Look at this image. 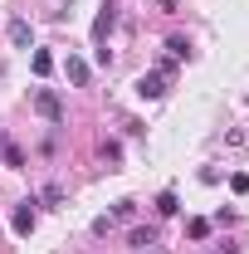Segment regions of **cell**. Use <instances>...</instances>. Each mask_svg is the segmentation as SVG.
Instances as JSON below:
<instances>
[{"label":"cell","instance_id":"cell-8","mask_svg":"<svg viewBox=\"0 0 249 254\" xmlns=\"http://www.w3.org/2000/svg\"><path fill=\"white\" fill-rule=\"evenodd\" d=\"M156 210H161V215H176V210H181V205H176V190H161V195H156Z\"/></svg>","mask_w":249,"mask_h":254},{"label":"cell","instance_id":"cell-1","mask_svg":"<svg viewBox=\"0 0 249 254\" xmlns=\"http://www.w3.org/2000/svg\"><path fill=\"white\" fill-rule=\"evenodd\" d=\"M113 25H118V5L108 0V5L98 10V20H93V44H98V49L108 44V34H113Z\"/></svg>","mask_w":249,"mask_h":254},{"label":"cell","instance_id":"cell-13","mask_svg":"<svg viewBox=\"0 0 249 254\" xmlns=\"http://www.w3.org/2000/svg\"><path fill=\"white\" fill-rule=\"evenodd\" d=\"M44 200L49 205H63V186H44Z\"/></svg>","mask_w":249,"mask_h":254},{"label":"cell","instance_id":"cell-12","mask_svg":"<svg viewBox=\"0 0 249 254\" xmlns=\"http://www.w3.org/2000/svg\"><path fill=\"white\" fill-rule=\"evenodd\" d=\"M186 230H190V240H205V235H210V220H190Z\"/></svg>","mask_w":249,"mask_h":254},{"label":"cell","instance_id":"cell-2","mask_svg":"<svg viewBox=\"0 0 249 254\" xmlns=\"http://www.w3.org/2000/svg\"><path fill=\"white\" fill-rule=\"evenodd\" d=\"M34 108H39V113H44V118H49L54 127L63 123V103H59V93H49V88H39V93H34Z\"/></svg>","mask_w":249,"mask_h":254},{"label":"cell","instance_id":"cell-10","mask_svg":"<svg viewBox=\"0 0 249 254\" xmlns=\"http://www.w3.org/2000/svg\"><path fill=\"white\" fill-rule=\"evenodd\" d=\"M230 190H235V195H249V176H245V171L230 176Z\"/></svg>","mask_w":249,"mask_h":254},{"label":"cell","instance_id":"cell-3","mask_svg":"<svg viewBox=\"0 0 249 254\" xmlns=\"http://www.w3.org/2000/svg\"><path fill=\"white\" fill-rule=\"evenodd\" d=\"M161 93H166V73H161V68H156V73H142V78H137V98L156 103Z\"/></svg>","mask_w":249,"mask_h":254},{"label":"cell","instance_id":"cell-9","mask_svg":"<svg viewBox=\"0 0 249 254\" xmlns=\"http://www.w3.org/2000/svg\"><path fill=\"white\" fill-rule=\"evenodd\" d=\"M166 49H171L176 59H190V39H181V34H171V39H166Z\"/></svg>","mask_w":249,"mask_h":254},{"label":"cell","instance_id":"cell-6","mask_svg":"<svg viewBox=\"0 0 249 254\" xmlns=\"http://www.w3.org/2000/svg\"><path fill=\"white\" fill-rule=\"evenodd\" d=\"M63 73H68V83H73V88H83V83H88V64L73 59V54L63 59Z\"/></svg>","mask_w":249,"mask_h":254},{"label":"cell","instance_id":"cell-14","mask_svg":"<svg viewBox=\"0 0 249 254\" xmlns=\"http://www.w3.org/2000/svg\"><path fill=\"white\" fill-rule=\"evenodd\" d=\"M156 5H161V10H166V15H171V10H176V0H156Z\"/></svg>","mask_w":249,"mask_h":254},{"label":"cell","instance_id":"cell-11","mask_svg":"<svg viewBox=\"0 0 249 254\" xmlns=\"http://www.w3.org/2000/svg\"><path fill=\"white\" fill-rule=\"evenodd\" d=\"M5 166H15V171H20V166H25V152H20V147H5Z\"/></svg>","mask_w":249,"mask_h":254},{"label":"cell","instance_id":"cell-4","mask_svg":"<svg viewBox=\"0 0 249 254\" xmlns=\"http://www.w3.org/2000/svg\"><path fill=\"white\" fill-rule=\"evenodd\" d=\"M34 205H39V200H20V205H15V215H10V230H15V235H30L34 230Z\"/></svg>","mask_w":249,"mask_h":254},{"label":"cell","instance_id":"cell-5","mask_svg":"<svg viewBox=\"0 0 249 254\" xmlns=\"http://www.w3.org/2000/svg\"><path fill=\"white\" fill-rule=\"evenodd\" d=\"M10 44H15V49H30V44H34V30H30V20H20V15L10 20Z\"/></svg>","mask_w":249,"mask_h":254},{"label":"cell","instance_id":"cell-7","mask_svg":"<svg viewBox=\"0 0 249 254\" xmlns=\"http://www.w3.org/2000/svg\"><path fill=\"white\" fill-rule=\"evenodd\" d=\"M30 68L39 73V78H44V73H54V54H49V49H34V54H30Z\"/></svg>","mask_w":249,"mask_h":254}]
</instances>
